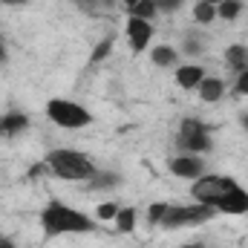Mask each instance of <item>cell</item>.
Listing matches in <instances>:
<instances>
[{
	"instance_id": "cell-1",
	"label": "cell",
	"mask_w": 248,
	"mask_h": 248,
	"mask_svg": "<svg viewBox=\"0 0 248 248\" xmlns=\"http://www.w3.org/2000/svg\"><path fill=\"white\" fill-rule=\"evenodd\" d=\"M41 231L46 240H55L63 234H93L98 231V219L61 199H49L41 211Z\"/></svg>"
},
{
	"instance_id": "cell-2",
	"label": "cell",
	"mask_w": 248,
	"mask_h": 248,
	"mask_svg": "<svg viewBox=\"0 0 248 248\" xmlns=\"http://www.w3.org/2000/svg\"><path fill=\"white\" fill-rule=\"evenodd\" d=\"M44 165H46V173L63 179V182H90L98 168L95 162L87 156V153H78V150H69V147H55L44 156Z\"/></svg>"
},
{
	"instance_id": "cell-3",
	"label": "cell",
	"mask_w": 248,
	"mask_h": 248,
	"mask_svg": "<svg viewBox=\"0 0 248 248\" xmlns=\"http://www.w3.org/2000/svg\"><path fill=\"white\" fill-rule=\"evenodd\" d=\"M214 127L205 124L196 116H185L179 122V136H176V147L182 153H193V156H205L214 150Z\"/></svg>"
},
{
	"instance_id": "cell-4",
	"label": "cell",
	"mask_w": 248,
	"mask_h": 248,
	"mask_svg": "<svg viewBox=\"0 0 248 248\" xmlns=\"http://www.w3.org/2000/svg\"><path fill=\"white\" fill-rule=\"evenodd\" d=\"M46 119L61 127V130H84L93 124V113L78 104V101H69V98H49L46 101Z\"/></svg>"
},
{
	"instance_id": "cell-5",
	"label": "cell",
	"mask_w": 248,
	"mask_h": 248,
	"mask_svg": "<svg viewBox=\"0 0 248 248\" xmlns=\"http://www.w3.org/2000/svg\"><path fill=\"white\" fill-rule=\"evenodd\" d=\"M214 217H217V208H211V205H199V202H193V205H170L159 228H165V231L196 228V225L211 222Z\"/></svg>"
},
{
	"instance_id": "cell-6",
	"label": "cell",
	"mask_w": 248,
	"mask_h": 248,
	"mask_svg": "<svg viewBox=\"0 0 248 248\" xmlns=\"http://www.w3.org/2000/svg\"><path fill=\"white\" fill-rule=\"evenodd\" d=\"M234 185H237V179H231V176H205V173H202L199 179L190 182V196H193V202H199V205L217 208V202H219Z\"/></svg>"
},
{
	"instance_id": "cell-7",
	"label": "cell",
	"mask_w": 248,
	"mask_h": 248,
	"mask_svg": "<svg viewBox=\"0 0 248 248\" xmlns=\"http://www.w3.org/2000/svg\"><path fill=\"white\" fill-rule=\"evenodd\" d=\"M124 38L130 44L133 52H144L150 38H153V23L150 20H141V17H127L124 23Z\"/></svg>"
},
{
	"instance_id": "cell-8",
	"label": "cell",
	"mask_w": 248,
	"mask_h": 248,
	"mask_svg": "<svg viewBox=\"0 0 248 248\" xmlns=\"http://www.w3.org/2000/svg\"><path fill=\"white\" fill-rule=\"evenodd\" d=\"M202 170H205V162H202V156H193V153H179V156H173L170 159V173L176 176V179H199L202 176Z\"/></svg>"
},
{
	"instance_id": "cell-9",
	"label": "cell",
	"mask_w": 248,
	"mask_h": 248,
	"mask_svg": "<svg viewBox=\"0 0 248 248\" xmlns=\"http://www.w3.org/2000/svg\"><path fill=\"white\" fill-rule=\"evenodd\" d=\"M217 214H228V217H243V214H248V190L237 182V185L217 202Z\"/></svg>"
},
{
	"instance_id": "cell-10",
	"label": "cell",
	"mask_w": 248,
	"mask_h": 248,
	"mask_svg": "<svg viewBox=\"0 0 248 248\" xmlns=\"http://www.w3.org/2000/svg\"><path fill=\"white\" fill-rule=\"evenodd\" d=\"M205 75H208V72H205L202 63H179V66L173 69V81H176V87L185 90V93H193V90L202 84Z\"/></svg>"
},
{
	"instance_id": "cell-11",
	"label": "cell",
	"mask_w": 248,
	"mask_h": 248,
	"mask_svg": "<svg viewBox=\"0 0 248 248\" xmlns=\"http://www.w3.org/2000/svg\"><path fill=\"white\" fill-rule=\"evenodd\" d=\"M29 130V116L20 110H9L6 116H0V136H20Z\"/></svg>"
},
{
	"instance_id": "cell-12",
	"label": "cell",
	"mask_w": 248,
	"mask_h": 248,
	"mask_svg": "<svg viewBox=\"0 0 248 248\" xmlns=\"http://www.w3.org/2000/svg\"><path fill=\"white\" fill-rule=\"evenodd\" d=\"M196 95H199V101H205V104H217V101H222V95H225V81L205 75L202 84L196 87Z\"/></svg>"
},
{
	"instance_id": "cell-13",
	"label": "cell",
	"mask_w": 248,
	"mask_h": 248,
	"mask_svg": "<svg viewBox=\"0 0 248 248\" xmlns=\"http://www.w3.org/2000/svg\"><path fill=\"white\" fill-rule=\"evenodd\" d=\"M179 49L176 46H170V44H159V46H153L150 49V61H153V66H162V69H176L179 66Z\"/></svg>"
},
{
	"instance_id": "cell-14",
	"label": "cell",
	"mask_w": 248,
	"mask_h": 248,
	"mask_svg": "<svg viewBox=\"0 0 248 248\" xmlns=\"http://www.w3.org/2000/svg\"><path fill=\"white\" fill-rule=\"evenodd\" d=\"M225 63H228V69L231 72H246L248 69V46L246 44H231V46H225Z\"/></svg>"
},
{
	"instance_id": "cell-15",
	"label": "cell",
	"mask_w": 248,
	"mask_h": 248,
	"mask_svg": "<svg viewBox=\"0 0 248 248\" xmlns=\"http://www.w3.org/2000/svg\"><path fill=\"white\" fill-rule=\"evenodd\" d=\"M122 6L130 17H141V20H150V23L159 15V9L153 6V0H122Z\"/></svg>"
},
{
	"instance_id": "cell-16",
	"label": "cell",
	"mask_w": 248,
	"mask_h": 248,
	"mask_svg": "<svg viewBox=\"0 0 248 248\" xmlns=\"http://www.w3.org/2000/svg\"><path fill=\"white\" fill-rule=\"evenodd\" d=\"M116 231L119 234H133L136 231V222H139V211L133 208V205H124V208H119V214H116Z\"/></svg>"
},
{
	"instance_id": "cell-17",
	"label": "cell",
	"mask_w": 248,
	"mask_h": 248,
	"mask_svg": "<svg viewBox=\"0 0 248 248\" xmlns=\"http://www.w3.org/2000/svg\"><path fill=\"white\" fill-rule=\"evenodd\" d=\"M179 55H205V35L202 32H185L179 44Z\"/></svg>"
},
{
	"instance_id": "cell-18",
	"label": "cell",
	"mask_w": 248,
	"mask_h": 248,
	"mask_svg": "<svg viewBox=\"0 0 248 248\" xmlns=\"http://www.w3.org/2000/svg\"><path fill=\"white\" fill-rule=\"evenodd\" d=\"M90 187H95V190H110V187H119L122 185V176L116 173V170H98L90 182Z\"/></svg>"
},
{
	"instance_id": "cell-19",
	"label": "cell",
	"mask_w": 248,
	"mask_h": 248,
	"mask_svg": "<svg viewBox=\"0 0 248 248\" xmlns=\"http://www.w3.org/2000/svg\"><path fill=\"white\" fill-rule=\"evenodd\" d=\"M193 20H196L199 26L214 23V20H217V6L208 3V0H196V3H193Z\"/></svg>"
},
{
	"instance_id": "cell-20",
	"label": "cell",
	"mask_w": 248,
	"mask_h": 248,
	"mask_svg": "<svg viewBox=\"0 0 248 248\" xmlns=\"http://www.w3.org/2000/svg\"><path fill=\"white\" fill-rule=\"evenodd\" d=\"M243 0H222V3H217V17L219 20H228V23H234L240 15H243Z\"/></svg>"
},
{
	"instance_id": "cell-21",
	"label": "cell",
	"mask_w": 248,
	"mask_h": 248,
	"mask_svg": "<svg viewBox=\"0 0 248 248\" xmlns=\"http://www.w3.org/2000/svg\"><path fill=\"white\" fill-rule=\"evenodd\" d=\"M110 52H113V35H107L104 41H98V44L93 46V52H90V63H101L104 58H110Z\"/></svg>"
},
{
	"instance_id": "cell-22",
	"label": "cell",
	"mask_w": 248,
	"mask_h": 248,
	"mask_svg": "<svg viewBox=\"0 0 248 248\" xmlns=\"http://www.w3.org/2000/svg\"><path fill=\"white\" fill-rule=\"evenodd\" d=\"M119 208H122L119 202H98L93 217H95L98 222H113V219H116V214H119Z\"/></svg>"
},
{
	"instance_id": "cell-23",
	"label": "cell",
	"mask_w": 248,
	"mask_h": 248,
	"mask_svg": "<svg viewBox=\"0 0 248 248\" xmlns=\"http://www.w3.org/2000/svg\"><path fill=\"white\" fill-rule=\"evenodd\" d=\"M168 208H170V202H153V205L147 208V225L159 228L162 219H165V214H168Z\"/></svg>"
},
{
	"instance_id": "cell-24",
	"label": "cell",
	"mask_w": 248,
	"mask_h": 248,
	"mask_svg": "<svg viewBox=\"0 0 248 248\" xmlns=\"http://www.w3.org/2000/svg\"><path fill=\"white\" fill-rule=\"evenodd\" d=\"M81 15H87V17H98L101 15V6H98V0H69Z\"/></svg>"
},
{
	"instance_id": "cell-25",
	"label": "cell",
	"mask_w": 248,
	"mask_h": 248,
	"mask_svg": "<svg viewBox=\"0 0 248 248\" xmlns=\"http://www.w3.org/2000/svg\"><path fill=\"white\" fill-rule=\"evenodd\" d=\"M182 3H185V0H153V6L159 9V15H162V12H165V15H173V12L182 9Z\"/></svg>"
},
{
	"instance_id": "cell-26",
	"label": "cell",
	"mask_w": 248,
	"mask_h": 248,
	"mask_svg": "<svg viewBox=\"0 0 248 248\" xmlns=\"http://www.w3.org/2000/svg\"><path fill=\"white\" fill-rule=\"evenodd\" d=\"M234 95H237V98H240V95H248V69L237 75V81H234Z\"/></svg>"
},
{
	"instance_id": "cell-27",
	"label": "cell",
	"mask_w": 248,
	"mask_h": 248,
	"mask_svg": "<svg viewBox=\"0 0 248 248\" xmlns=\"http://www.w3.org/2000/svg\"><path fill=\"white\" fill-rule=\"evenodd\" d=\"M0 248H17V246H15V240H9L6 234H0Z\"/></svg>"
},
{
	"instance_id": "cell-28",
	"label": "cell",
	"mask_w": 248,
	"mask_h": 248,
	"mask_svg": "<svg viewBox=\"0 0 248 248\" xmlns=\"http://www.w3.org/2000/svg\"><path fill=\"white\" fill-rule=\"evenodd\" d=\"M6 61H9V49H6V44L0 41V66H3Z\"/></svg>"
},
{
	"instance_id": "cell-29",
	"label": "cell",
	"mask_w": 248,
	"mask_h": 248,
	"mask_svg": "<svg viewBox=\"0 0 248 248\" xmlns=\"http://www.w3.org/2000/svg\"><path fill=\"white\" fill-rule=\"evenodd\" d=\"M240 127L248 133V110H246V113H240Z\"/></svg>"
},
{
	"instance_id": "cell-30",
	"label": "cell",
	"mask_w": 248,
	"mask_h": 248,
	"mask_svg": "<svg viewBox=\"0 0 248 248\" xmlns=\"http://www.w3.org/2000/svg\"><path fill=\"white\" fill-rule=\"evenodd\" d=\"M98 6H101V12H104V9H113V6H116V0H98Z\"/></svg>"
},
{
	"instance_id": "cell-31",
	"label": "cell",
	"mask_w": 248,
	"mask_h": 248,
	"mask_svg": "<svg viewBox=\"0 0 248 248\" xmlns=\"http://www.w3.org/2000/svg\"><path fill=\"white\" fill-rule=\"evenodd\" d=\"M0 3H3V6H23L26 0H0Z\"/></svg>"
},
{
	"instance_id": "cell-32",
	"label": "cell",
	"mask_w": 248,
	"mask_h": 248,
	"mask_svg": "<svg viewBox=\"0 0 248 248\" xmlns=\"http://www.w3.org/2000/svg\"><path fill=\"white\" fill-rule=\"evenodd\" d=\"M179 248H205V243H185V246H179Z\"/></svg>"
},
{
	"instance_id": "cell-33",
	"label": "cell",
	"mask_w": 248,
	"mask_h": 248,
	"mask_svg": "<svg viewBox=\"0 0 248 248\" xmlns=\"http://www.w3.org/2000/svg\"><path fill=\"white\" fill-rule=\"evenodd\" d=\"M208 3H214V6H217V3H222V0H208Z\"/></svg>"
}]
</instances>
